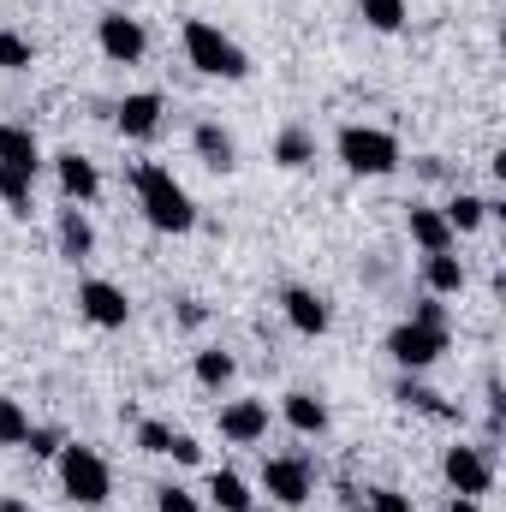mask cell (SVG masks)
Listing matches in <instances>:
<instances>
[{
  "label": "cell",
  "mask_w": 506,
  "mask_h": 512,
  "mask_svg": "<svg viewBox=\"0 0 506 512\" xmlns=\"http://www.w3.org/2000/svg\"><path fill=\"white\" fill-rule=\"evenodd\" d=\"M411 322H423V328H441V334H453V310L435 298V292H423L417 304H411Z\"/></svg>",
  "instance_id": "30"
},
{
  "label": "cell",
  "mask_w": 506,
  "mask_h": 512,
  "mask_svg": "<svg viewBox=\"0 0 506 512\" xmlns=\"http://www.w3.org/2000/svg\"><path fill=\"white\" fill-rule=\"evenodd\" d=\"M447 512H483V501H471V495H453V501H447Z\"/></svg>",
  "instance_id": "37"
},
{
  "label": "cell",
  "mask_w": 506,
  "mask_h": 512,
  "mask_svg": "<svg viewBox=\"0 0 506 512\" xmlns=\"http://www.w3.org/2000/svg\"><path fill=\"white\" fill-rule=\"evenodd\" d=\"M197 382L209 387V393H221V387H233V376H239V358L233 352H221V346H209V352H197Z\"/></svg>",
  "instance_id": "24"
},
{
  "label": "cell",
  "mask_w": 506,
  "mask_h": 512,
  "mask_svg": "<svg viewBox=\"0 0 506 512\" xmlns=\"http://www.w3.org/2000/svg\"><path fill=\"white\" fill-rule=\"evenodd\" d=\"M447 346H453V334H441V328H423V322H411V316H405V322L387 334V358H393L405 376H423V370H435Z\"/></svg>",
  "instance_id": "5"
},
{
  "label": "cell",
  "mask_w": 506,
  "mask_h": 512,
  "mask_svg": "<svg viewBox=\"0 0 506 512\" xmlns=\"http://www.w3.org/2000/svg\"><path fill=\"white\" fill-rule=\"evenodd\" d=\"M167 459H179V465H203V447H197V435H179V429H173V447H167Z\"/></svg>",
  "instance_id": "34"
},
{
  "label": "cell",
  "mask_w": 506,
  "mask_h": 512,
  "mask_svg": "<svg viewBox=\"0 0 506 512\" xmlns=\"http://www.w3.org/2000/svg\"><path fill=\"white\" fill-rule=\"evenodd\" d=\"M155 512H203V507H197V495H191V489L161 483V489H155Z\"/></svg>",
  "instance_id": "32"
},
{
  "label": "cell",
  "mask_w": 506,
  "mask_h": 512,
  "mask_svg": "<svg viewBox=\"0 0 506 512\" xmlns=\"http://www.w3.org/2000/svg\"><path fill=\"white\" fill-rule=\"evenodd\" d=\"M54 245H60L66 262H84V256L96 251V227H90V215H84L78 203L60 209V221H54Z\"/></svg>",
  "instance_id": "17"
},
{
  "label": "cell",
  "mask_w": 506,
  "mask_h": 512,
  "mask_svg": "<svg viewBox=\"0 0 506 512\" xmlns=\"http://www.w3.org/2000/svg\"><path fill=\"white\" fill-rule=\"evenodd\" d=\"M0 512H36V507H24L18 495H0Z\"/></svg>",
  "instance_id": "38"
},
{
  "label": "cell",
  "mask_w": 506,
  "mask_h": 512,
  "mask_svg": "<svg viewBox=\"0 0 506 512\" xmlns=\"http://www.w3.org/2000/svg\"><path fill=\"white\" fill-rule=\"evenodd\" d=\"M191 149H197V161L209 173H233L239 167V143H233V131L221 126V120H197L191 126Z\"/></svg>",
  "instance_id": "14"
},
{
  "label": "cell",
  "mask_w": 506,
  "mask_h": 512,
  "mask_svg": "<svg viewBox=\"0 0 506 512\" xmlns=\"http://www.w3.org/2000/svg\"><path fill=\"white\" fill-rule=\"evenodd\" d=\"M24 441H30V411L12 393H0V447H24Z\"/></svg>",
  "instance_id": "27"
},
{
  "label": "cell",
  "mask_w": 506,
  "mask_h": 512,
  "mask_svg": "<svg viewBox=\"0 0 506 512\" xmlns=\"http://www.w3.org/2000/svg\"><path fill=\"white\" fill-rule=\"evenodd\" d=\"M262 435H268V399H227L221 405V441L256 447Z\"/></svg>",
  "instance_id": "12"
},
{
  "label": "cell",
  "mask_w": 506,
  "mask_h": 512,
  "mask_svg": "<svg viewBox=\"0 0 506 512\" xmlns=\"http://www.w3.org/2000/svg\"><path fill=\"white\" fill-rule=\"evenodd\" d=\"M280 310H286V322H292L304 340H316V334L334 328V310H328V298H322L316 286H286V292H280Z\"/></svg>",
  "instance_id": "10"
},
{
  "label": "cell",
  "mask_w": 506,
  "mask_h": 512,
  "mask_svg": "<svg viewBox=\"0 0 506 512\" xmlns=\"http://www.w3.org/2000/svg\"><path fill=\"white\" fill-rule=\"evenodd\" d=\"M54 471H60V489H66V501L72 507H108L114 501V471H108V459L96 453V447H84V441H66L60 447V459H54Z\"/></svg>",
  "instance_id": "3"
},
{
  "label": "cell",
  "mask_w": 506,
  "mask_h": 512,
  "mask_svg": "<svg viewBox=\"0 0 506 512\" xmlns=\"http://www.w3.org/2000/svg\"><path fill=\"white\" fill-rule=\"evenodd\" d=\"M137 447H143L149 459H167V447H173V423H161V417H137Z\"/></svg>",
  "instance_id": "28"
},
{
  "label": "cell",
  "mask_w": 506,
  "mask_h": 512,
  "mask_svg": "<svg viewBox=\"0 0 506 512\" xmlns=\"http://www.w3.org/2000/svg\"><path fill=\"white\" fill-rule=\"evenodd\" d=\"M96 48H102L114 66H137V60L149 54V30H143L137 18H126V12H102V18H96Z\"/></svg>",
  "instance_id": "9"
},
{
  "label": "cell",
  "mask_w": 506,
  "mask_h": 512,
  "mask_svg": "<svg viewBox=\"0 0 506 512\" xmlns=\"http://www.w3.org/2000/svg\"><path fill=\"white\" fill-rule=\"evenodd\" d=\"M161 114H167V102H161L155 90H137V96H126V102L114 108V126H120V137H131V143H149V137L161 131Z\"/></svg>",
  "instance_id": "13"
},
{
  "label": "cell",
  "mask_w": 506,
  "mask_h": 512,
  "mask_svg": "<svg viewBox=\"0 0 506 512\" xmlns=\"http://www.w3.org/2000/svg\"><path fill=\"white\" fill-rule=\"evenodd\" d=\"M262 495L274 507H304L316 495V465L304 453H268L262 459Z\"/></svg>",
  "instance_id": "6"
},
{
  "label": "cell",
  "mask_w": 506,
  "mask_h": 512,
  "mask_svg": "<svg viewBox=\"0 0 506 512\" xmlns=\"http://www.w3.org/2000/svg\"><path fill=\"white\" fill-rule=\"evenodd\" d=\"M0 167H18V173H42L48 161H42V143H36V131L30 126H12V120H0Z\"/></svg>",
  "instance_id": "15"
},
{
  "label": "cell",
  "mask_w": 506,
  "mask_h": 512,
  "mask_svg": "<svg viewBox=\"0 0 506 512\" xmlns=\"http://www.w3.org/2000/svg\"><path fill=\"white\" fill-rule=\"evenodd\" d=\"M441 215H447V227H453V239H459V233H477L489 215H501V203H495V197H477V191H459Z\"/></svg>",
  "instance_id": "21"
},
{
  "label": "cell",
  "mask_w": 506,
  "mask_h": 512,
  "mask_svg": "<svg viewBox=\"0 0 506 512\" xmlns=\"http://www.w3.org/2000/svg\"><path fill=\"white\" fill-rule=\"evenodd\" d=\"M78 316L90 322V328H126L131 322V298L126 286H114V280H78Z\"/></svg>",
  "instance_id": "8"
},
{
  "label": "cell",
  "mask_w": 506,
  "mask_h": 512,
  "mask_svg": "<svg viewBox=\"0 0 506 512\" xmlns=\"http://www.w3.org/2000/svg\"><path fill=\"white\" fill-rule=\"evenodd\" d=\"M417 173H423V179H441L447 167H441V155H423V161H417Z\"/></svg>",
  "instance_id": "36"
},
{
  "label": "cell",
  "mask_w": 506,
  "mask_h": 512,
  "mask_svg": "<svg viewBox=\"0 0 506 512\" xmlns=\"http://www.w3.org/2000/svg\"><path fill=\"white\" fill-rule=\"evenodd\" d=\"M54 179H60V197H66V203H78V209L102 197V173H96V161H90V155H78V149L54 155Z\"/></svg>",
  "instance_id": "11"
},
{
  "label": "cell",
  "mask_w": 506,
  "mask_h": 512,
  "mask_svg": "<svg viewBox=\"0 0 506 512\" xmlns=\"http://www.w3.org/2000/svg\"><path fill=\"white\" fill-rule=\"evenodd\" d=\"M405 233H411V245H417L423 256L453 251V227H447V215H441V209H429V203H411V215H405Z\"/></svg>",
  "instance_id": "16"
},
{
  "label": "cell",
  "mask_w": 506,
  "mask_h": 512,
  "mask_svg": "<svg viewBox=\"0 0 506 512\" xmlns=\"http://www.w3.org/2000/svg\"><path fill=\"white\" fill-rule=\"evenodd\" d=\"M441 477H447L453 495L483 501V495L495 489V459H489V447H465V441H453V447L441 453Z\"/></svg>",
  "instance_id": "7"
},
{
  "label": "cell",
  "mask_w": 506,
  "mask_h": 512,
  "mask_svg": "<svg viewBox=\"0 0 506 512\" xmlns=\"http://www.w3.org/2000/svg\"><path fill=\"white\" fill-rule=\"evenodd\" d=\"M358 18L381 30V36H393V30H405V18H411V6L405 0H358Z\"/></svg>",
  "instance_id": "26"
},
{
  "label": "cell",
  "mask_w": 506,
  "mask_h": 512,
  "mask_svg": "<svg viewBox=\"0 0 506 512\" xmlns=\"http://www.w3.org/2000/svg\"><path fill=\"white\" fill-rule=\"evenodd\" d=\"M280 417H286L292 435H328V405H322L316 393H304V387H292V393L280 399Z\"/></svg>",
  "instance_id": "18"
},
{
  "label": "cell",
  "mask_w": 506,
  "mask_h": 512,
  "mask_svg": "<svg viewBox=\"0 0 506 512\" xmlns=\"http://www.w3.org/2000/svg\"><path fill=\"white\" fill-rule=\"evenodd\" d=\"M0 203H6L18 221H30V209H36V179L18 173V167H0Z\"/></svg>",
  "instance_id": "25"
},
{
  "label": "cell",
  "mask_w": 506,
  "mask_h": 512,
  "mask_svg": "<svg viewBox=\"0 0 506 512\" xmlns=\"http://www.w3.org/2000/svg\"><path fill=\"white\" fill-rule=\"evenodd\" d=\"M393 399H399L405 411H423V417H441V423H453V417H459V405H447L435 387H423L417 376H399V382H393Z\"/></svg>",
  "instance_id": "20"
},
{
  "label": "cell",
  "mask_w": 506,
  "mask_h": 512,
  "mask_svg": "<svg viewBox=\"0 0 506 512\" xmlns=\"http://www.w3.org/2000/svg\"><path fill=\"white\" fill-rule=\"evenodd\" d=\"M274 161H280L286 173L310 167V161H316V131H310V126H286L280 137H274Z\"/></svg>",
  "instance_id": "23"
},
{
  "label": "cell",
  "mask_w": 506,
  "mask_h": 512,
  "mask_svg": "<svg viewBox=\"0 0 506 512\" xmlns=\"http://www.w3.org/2000/svg\"><path fill=\"white\" fill-rule=\"evenodd\" d=\"M30 459H60V447H66V435L54 429V423H30Z\"/></svg>",
  "instance_id": "31"
},
{
  "label": "cell",
  "mask_w": 506,
  "mask_h": 512,
  "mask_svg": "<svg viewBox=\"0 0 506 512\" xmlns=\"http://www.w3.org/2000/svg\"><path fill=\"white\" fill-rule=\"evenodd\" d=\"M209 501L221 512H256V495L239 471H209Z\"/></svg>",
  "instance_id": "22"
},
{
  "label": "cell",
  "mask_w": 506,
  "mask_h": 512,
  "mask_svg": "<svg viewBox=\"0 0 506 512\" xmlns=\"http://www.w3.org/2000/svg\"><path fill=\"white\" fill-rule=\"evenodd\" d=\"M334 155H340V167L352 173V179H387L399 161H405V149H399V137L381 126H340L334 137Z\"/></svg>",
  "instance_id": "4"
},
{
  "label": "cell",
  "mask_w": 506,
  "mask_h": 512,
  "mask_svg": "<svg viewBox=\"0 0 506 512\" xmlns=\"http://www.w3.org/2000/svg\"><path fill=\"white\" fill-rule=\"evenodd\" d=\"M346 512H370V501H358V495H346Z\"/></svg>",
  "instance_id": "39"
},
{
  "label": "cell",
  "mask_w": 506,
  "mask_h": 512,
  "mask_svg": "<svg viewBox=\"0 0 506 512\" xmlns=\"http://www.w3.org/2000/svg\"><path fill=\"white\" fill-rule=\"evenodd\" d=\"M179 42H185V60H191L203 78H221V84L251 78V54H245V48H239L221 24H209V18H185Z\"/></svg>",
  "instance_id": "2"
},
{
  "label": "cell",
  "mask_w": 506,
  "mask_h": 512,
  "mask_svg": "<svg viewBox=\"0 0 506 512\" xmlns=\"http://www.w3.org/2000/svg\"><path fill=\"white\" fill-rule=\"evenodd\" d=\"M30 60H36L30 36H18V30H0V72H30Z\"/></svg>",
  "instance_id": "29"
},
{
  "label": "cell",
  "mask_w": 506,
  "mask_h": 512,
  "mask_svg": "<svg viewBox=\"0 0 506 512\" xmlns=\"http://www.w3.org/2000/svg\"><path fill=\"white\" fill-rule=\"evenodd\" d=\"M131 191H137V209H143V221H149L155 233H191V227H197V203H191V191L173 179V167L137 161V167H131Z\"/></svg>",
  "instance_id": "1"
},
{
  "label": "cell",
  "mask_w": 506,
  "mask_h": 512,
  "mask_svg": "<svg viewBox=\"0 0 506 512\" xmlns=\"http://www.w3.org/2000/svg\"><path fill=\"white\" fill-rule=\"evenodd\" d=\"M203 316H209V310H203L197 298H185V304H179V322H185V328H203Z\"/></svg>",
  "instance_id": "35"
},
{
  "label": "cell",
  "mask_w": 506,
  "mask_h": 512,
  "mask_svg": "<svg viewBox=\"0 0 506 512\" xmlns=\"http://www.w3.org/2000/svg\"><path fill=\"white\" fill-rule=\"evenodd\" d=\"M364 501H370V512H417L405 495H399V489H370Z\"/></svg>",
  "instance_id": "33"
},
{
  "label": "cell",
  "mask_w": 506,
  "mask_h": 512,
  "mask_svg": "<svg viewBox=\"0 0 506 512\" xmlns=\"http://www.w3.org/2000/svg\"><path fill=\"white\" fill-rule=\"evenodd\" d=\"M465 280H471V274H465V262H459L453 251L423 256V286H429L435 298H459V292H465Z\"/></svg>",
  "instance_id": "19"
}]
</instances>
